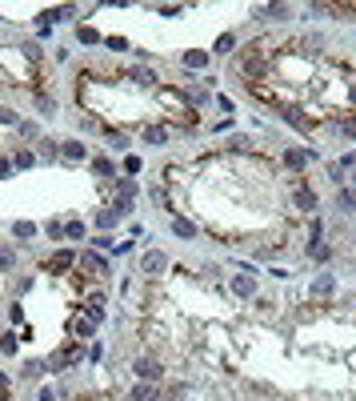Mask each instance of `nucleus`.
Segmentation results:
<instances>
[{
  "mask_svg": "<svg viewBox=\"0 0 356 401\" xmlns=\"http://www.w3.org/2000/svg\"><path fill=\"white\" fill-rule=\"evenodd\" d=\"M140 269H144L148 277H156V273L168 269V257H164V253H144V257H140Z\"/></svg>",
  "mask_w": 356,
  "mask_h": 401,
  "instance_id": "nucleus-1",
  "label": "nucleus"
},
{
  "mask_svg": "<svg viewBox=\"0 0 356 401\" xmlns=\"http://www.w3.org/2000/svg\"><path fill=\"white\" fill-rule=\"evenodd\" d=\"M136 373H140L144 381H160V365L148 361V357H144V361H136Z\"/></svg>",
  "mask_w": 356,
  "mask_h": 401,
  "instance_id": "nucleus-2",
  "label": "nucleus"
},
{
  "mask_svg": "<svg viewBox=\"0 0 356 401\" xmlns=\"http://www.w3.org/2000/svg\"><path fill=\"white\" fill-rule=\"evenodd\" d=\"M172 233H176V237H184V241H192V237H196V225H192V221H180V217H176V221H172Z\"/></svg>",
  "mask_w": 356,
  "mask_h": 401,
  "instance_id": "nucleus-3",
  "label": "nucleus"
},
{
  "mask_svg": "<svg viewBox=\"0 0 356 401\" xmlns=\"http://www.w3.org/2000/svg\"><path fill=\"white\" fill-rule=\"evenodd\" d=\"M284 161H288L292 169H304V165H308V153H304V149H288V153H284Z\"/></svg>",
  "mask_w": 356,
  "mask_h": 401,
  "instance_id": "nucleus-4",
  "label": "nucleus"
},
{
  "mask_svg": "<svg viewBox=\"0 0 356 401\" xmlns=\"http://www.w3.org/2000/svg\"><path fill=\"white\" fill-rule=\"evenodd\" d=\"M144 141H148V145H164V141H168V132H164L160 124H152V128H144Z\"/></svg>",
  "mask_w": 356,
  "mask_h": 401,
  "instance_id": "nucleus-5",
  "label": "nucleus"
},
{
  "mask_svg": "<svg viewBox=\"0 0 356 401\" xmlns=\"http://www.w3.org/2000/svg\"><path fill=\"white\" fill-rule=\"evenodd\" d=\"M12 265H16V253H12L8 245H0V273H8Z\"/></svg>",
  "mask_w": 356,
  "mask_h": 401,
  "instance_id": "nucleus-6",
  "label": "nucleus"
},
{
  "mask_svg": "<svg viewBox=\"0 0 356 401\" xmlns=\"http://www.w3.org/2000/svg\"><path fill=\"white\" fill-rule=\"evenodd\" d=\"M64 157L80 161V157H84V145H80V141H64Z\"/></svg>",
  "mask_w": 356,
  "mask_h": 401,
  "instance_id": "nucleus-7",
  "label": "nucleus"
},
{
  "mask_svg": "<svg viewBox=\"0 0 356 401\" xmlns=\"http://www.w3.org/2000/svg\"><path fill=\"white\" fill-rule=\"evenodd\" d=\"M132 401H156V389L152 385H136V389H132Z\"/></svg>",
  "mask_w": 356,
  "mask_h": 401,
  "instance_id": "nucleus-8",
  "label": "nucleus"
},
{
  "mask_svg": "<svg viewBox=\"0 0 356 401\" xmlns=\"http://www.w3.org/2000/svg\"><path fill=\"white\" fill-rule=\"evenodd\" d=\"M184 64H188V68H204V64H208V53L196 49V53H188V57H184Z\"/></svg>",
  "mask_w": 356,
  "mask_h": 401,
  "instance_id": "nucleus-9",
  "label": "nucleus"
},
{
  "mask_svg": "<svg viewBox=\"0 0 356 401\" xmlns=\"http://www.w3.org/2000/svg\"><path fill=\"white\" fill-rule=\"evenodd\" d=\"M72 261H76L72 253H56V257H52V261H48V269H68Z\"/></svg>",
  "mask_w": 356,
  "mask_h": 401,
  "instance_id": "nucleus-10",
  "label": "nucleus"
},
{
  "mask_svg": "<svg viewBox=\"0 0 356 401\" xmlns=\"http://www.w3.org/2000/svg\"><path fill=\"white\" fill-rule=\"evenodd\" d=\"M296 205H300V209H316V193L300 189V193H296Z\"/></svg>",
  "mask_w": 356,
  "mask_h": 401,
  "instance_id": "nucleus-11",
  "label": "nucleus"
},
{
  "mask_svg": "<svg viewBox=\"0 0 356 401\" xmlns=\"http://www.w3.org/2000/svg\"><path fill=\"white\" fill-rule=\"evenodd\" d=\"M340 205H344V209H352V213H356V189H340Z\"/></svg>",
  "mask_w": 356,
  "mask_h": 401,
  "instance_id": "nucleus-12",
  "label": "nucleus"
},
{
  "mask_svg": "<svg viewBox=\"0 0 356 401\" xmlns=\"http://www.w3.org/2000/svg\"><path fill=\"white\" fill-rule=\"evenodd\" d=\"M232 289H236L240 297H248V293H252V281H248V277H236V281H232Z\"/></svg>",
  "mask_w": 356,
  "mask_h": 401,
  "instance_id": "nucleus-13",
  "label": "nucleus"
},
{
  "mask_svg": "<svg viewBox=\"0 0 356 401\" xmlns=\"http://www.w3.org/2000/svg\"><path fill=\"white\" fill-rule=\"evenodd\" d=\"M12 233H16V237H32V233H36V225H28V221H16V225H12Z\"/></svg>",
  "mask_w": 356,
  "mask_h": 401,
  "instance_id": "nucleus-14",
  "label": "nucleus"
},
{
  "mask_svg": "<svg viewBox=\"0 0 356 401\" xmlns=\"http://www.w3.org/2000/svg\"><path fill=\"white\" fill-rule=\"evenodd\" d=\"M328 289H332V277H328V273H324V277H316V285H312V293H328Z\"/></svg>",
  "mask_w": 356,
  "mask_h": 401,
  "instance_id": "nucleus-15",
  "label": "nucleus"
},
{
  "mask_svg": "<svg viewBox=\"0 0 356 401\" xmlns=\"http://www.w3.org/2000/svg\"><path fill=\"white\" fill-rule=\"evenodd\" d=\"M0 349H4V353H16V337H12V333H4V337H0Z\"/></svg>",
  "mask_w": 356,
  "mask_h": 401,
  "instance_id": "nucleus-16",
  "label": "nucleus"
},
{
  "mask_svg": "<svg viewBox=\"0 0 356 401\" xmlns=\"http://www.w3.org/2000/svg\"><path fill=\"white\" fill-rule=\"evenodd\" d=\"M64 233L76 241V237H84V225H80V221H68V229H64Z\"/></svg>",
  "mask_w": 356,
  "mask_h": 401,
  "instance_id": "nucleus-17",
  "label": "nucleus"
},
{
  "mask_svg": "<svg viewBox=\"0 0 356 401\" xmlns=\"http://www.w3.org/2000/svg\"><path fill=\"white\" fill-rule=\"evenodd\" d=\"M268 16H276V20H288V8H284V4H272V8H268Z\"/></svg>",
  "mask_w": 356,
  "mask_h": 401,
  "instance_id": "nucleus-18",
  "label": "nucleus"
},
{
  "mask_svg": "<svg viewBox=\"0 0 356 401\" xmlns=\"http://www.w3.org/2000/svg\"><path fill=\"white\" fill-rule=\"evenodd\" d=\"M76 337H92V321H76Z\"/></svg>",
  "mask_w": 356,
  "mask_h": 401,
  "instance_id": "nucleus-19",
  "label": "nucleus"
},
{
  "mask_svg": "<svg viewBox=\"0 0 356 401\" xmlns=\"http://www.w3.org/2000/svg\"><path fill=\"white\" fill-rule=\"evenodd\" d=\"M84 261H88L92 269H100V273H104V269H108V265H104V261H100V257H96V253H84Z\"/></svg>",
  "mask_w": 356,
  "mask_h": 401,
  "instance_id": "nucleus-20",
  "label": "nucleus"
},
{
  "mask_svg": "<svg viewBox=\"0 0 356 401\" xmlns=\"http://www.w3.org/2000/svg\"><path fill=\"white\" fill-rule=\"evenodd\" d=\"M80 40H84V44H96V40H100V36H96V32H92V28H80Z\"/></svg>",
  "mask_w": 356,
  "mask_h": 401,
  "instance_id": "nucleus-21",
  "label": "nucleus"
},
{
  "mask_svg": "<svg viewBox=\"0 0 356 401\" xmlns=\"http://www.w3.org/2000/svg\"><path fill=\"white\" fill-rule=\"evenodd\" d=\"M92 169L100 172V176H112V165H108V161H96V165H92Z\"/></svg>",
  "mask_w": 356,
  "mask_h": 401,
  "instance_id": "nucleus-22",
  "label": "nucleus"
},
{
  "mask_svg": "<svg viewBox=\"0 0 356 401\" xmlns=\"http://www.w3.org/2000/svg\"><path fill=\"white\" fill-rule=\"evenodd\" d=\"M340 132H344V137H356V120H344V124H340Z\"/></svg>",
  "mask_w": 356,
  "mask_h": 401,
  "instance_id": "nucleus-23",
  "label": "nucleus"
},
{
  "mask_svg": "<svg viewBox=\"0 0 356 401\" xmlns=\"http://www.w3.org/2000/svg\"><path fill=\"white\" fill-rule=\"evenodd\" d=\"M8 172H12V165H8V161H0V176H8Z\"/></svg>",
  "mask_w": 356,
  "mask_h": 401,
  "instance_id": "nucleus-24",
  "label": "nucleus"
},
{
  "mask_svg": "<svg viewBox=\"0 0 356 401\" xmlns=\"http://www.w3.org/2000/svg\"><path fill=\"white\" fill-rule=\"evenodd\" d=\"M4 389H8V381H4V377H0V393H4Z\"/></svg>",
  "mask_w": 356,
  "mask_h": 401,
  "instance_id": "nucleus-25",
  "label": "nucleus"
}]
</instances>
